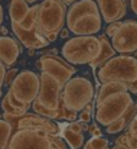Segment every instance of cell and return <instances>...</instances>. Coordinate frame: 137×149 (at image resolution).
<instances>
[{
    "label": "cell",
    "mask_w": 137,
    "mask_h": 149,
    "mask_svg": "<svg viewBox=\"0 0 137 149\" xmlns=\"http://www.w3.org/2000/svg\"><path fill=\"white\" fill-rule=\"evenodd\" d=\"M98 78L101 83L105 81H121L131 83L137 78V59L133 55L111 56L107 62L100 65Z\"/></svg>",
    "instance_id": "obj_1"
},
{
    "label": "cell",
    "mask_w": 137,
    "mask_h": 149,
    "mask_svg": "<svg viewBox=\"0 0 137 149\" xmlns=\"http://www.w3.org/2000/svg\"><path fill=\"white\" fill-rule=\"evenodd\" d=\"M101 48L100 38L94 35H78L62 47V55L69 64H90Z\"/></svg>",
    "instance_id": "obj_2"
},
{
    "label": "cell",
    "mask_w": 137,
    "mask_h": 149,
    "mask_svg": "<svg viewBox=\"0 0 137 149\" xmlns=\"http://www.w3.org/2000/svg\"><path fill=\"white\" fill-rule=\"evenodd\" d=\"M94 96V87L91 81L84 77H75L69 78L64 86L61 91V100L64 106L68 110L72 111H81Z\"/></svg>",
    "instance_id": "obj_3"
},
{
    "label": "cell",
    "mask_w": 137,
    "mask_h": 149,
    "mask_svg": "<svg viewBox=\"0 0 137 149\" xmlns=\"http://www.w3.org/2000/svg\"><path fill=\"white\" fill-rule=\"evenodd\" d=\"M66 7L62 0H44L39 4L36 29L45 36L58 33L65 23Z\"/></svg>",
    "instance_id": "obj_4"
},
{
    "label": "cell",
    "mask_w": 137,
    "mask_h": 149,
    "mask_svg": "<svg viewBox=\"0 0 137 149\" xmlns=\"http://www.w3.org/2000/svg\"><path fill=\"white\" fill-rule=\"evenodd\" d=\"M131 104H133V99H131V96L127 90L110 94L100 104H97L95 119L100 125L108 126L110 123H113L114 120L121 117L129 110V107Z\"/></svg>",
    "instance_id": "obj_5"
},
{
    "label": "cell",
    "mask_w": 137,
    "mask_h": 149,
    "mask_svg": "<svg viewBox=\"0 0 137 149\" xmlns=\"http://www.w3.org/2000/svg\"><path fill=\"white\" fill-rule=\"evenodd\" d=\"M7 149H53V142L44 129L23 127L10 136Z\"/></svg>",
    "instance_id": "obj_6"
},
{
    "label": "cell",
    "mask_w": 137,
    "mask_h": 149,
    "mask_svg": "<svg viewBox=\"0 0 137 149\" xmlns=\"http://www.w3.org/2000/svg\"><path fill=\"white\" fill-rule=\"evenodd\" d=\"M41 88V78L33 71H22L10 83L9 93L22 103H32L38 97Z\"/></svg>",
    "instance_id": "obj_7"
},
{
    "label": "cell",
    "mask_w": 137,
    "mask_h": 149,
    "mask_svg": "<svg viewBox=\"0 0 137 149\" xmlns=\"http://www.w3.org/2000/svg\"><path fill=\"white\" fill-rule=\"evenodd\" d=\"M111 47L120 54H130L137 51V22H121L117 32L111 36Z\"/></svg>",
    "instance_id": "obj_8"
},
{
    "label": "cell",
    "mask_w": 137,
    "mask_h": 149,
    "mask_svg": "<svg viewBox=\"0 0 137 149\" xmlns=\"http://www.w3.org/2000/svg\"><path fill=\"white\" fill-rule=\"evenodd\" d=\"M39 78H41V88H39V94H38L36 100L41 104H44L46 109L58 111L62 86L59 84V81L56 78H53L48 72H42V75Z\"/></svg>",
    "instance_id": "obj_9"
},
{
    "label": "cell",
    "mask_w": 137,
    "mask_h": 149,
    "mask_svg": "<svg viewBox=\"0 0 137 149\" xmlns=\"http://www.w3.org/2000/svg\"><path fill=\"white\" fill-rule=\"evenodd\" d=\"M39 67L44 72H48L49 75H52L53 78H56L59 81L61 86H64L74 74H75V68L62 62L61 59L55 58V56H42L39 61Z\"/></svg>",
    "instance_id": "obj_10"
},
{
    "label": "cell",
    "mask_w": 137,
    "mask_h": 149,
    "mask_svg": "<svg viewBox=\"0 0 137 149\" xmlns=\"http://www.w3.org/2000/svg\"><path fill=\"white\" fill-rule=\"evenodd\" d=\"M68 29L75 35H95L101 29V15L100 12L87 13L71 23Z\"/></svg>",
    "instance_id": "obj_11"
},
{
    "label": "cell",
    "mask_w": 137,
    "mask_h": 149,
    "mask_svg": "<svg viewBox=\"0 0 137 149\" xmlns=\"http://www.w3.org/2000/svg\"><path fill=\"white\" fill-rule=\"evenodd\" d=\"M97 6H98L101 17L107 23L120 20L126 15L124 0H97Z\"/></svg>",
    "instance_id": "obj_12"
},
{
    "label": "cell",
    "mask_w": 137,
    "mask_h": 149,
    "mask_svg": "<svg viewBox=\"0 0 137 149\" xmlns=\"http://www.w3.org/2000/svg\"><path fill=\"white\" fill-rule=\"evenodd\" d=\"M17 119L16 123H12V127L15 125H17L19 129H23V127H33V129H44L46 132H49L51 135L56 133L58 132V127L53 122L48 120V119H42L39 116H26L25 113L23 114H19V116H15Z\"/></svg>",
    "instance_id": "obj_13"
},
{
    "label": "cell",
    "mask_w": 137,
    "mask_h": 149,
    "mask_svg": "<svg viewBox=\"0 0 137 149\" xmlns=\"http://www.w3.org/2000/svg\"><path fill=\"white\" fill-rule=\"evenodd\" d=\"M20 54V47L17 41H15L10 36H0V61L6 65L10 67L16 62L17 56Z\"/></svg>",
    "instance_id": "obj_14"
},
{
    "label": "cell",
    "mask_w": 137,
    "mask_h": 149,
    "mask_svg": "<svg viewBox=\"0 0 137 149\" xmlns=\"http://www.w3.org/2000/svg\"><path fill=\"white\" fill-rule=\"evenodd\" d=\"M12 29H13V32L16 33V36L28 47V48H42V47H46L48 45V39H44L39 33H36L38 32V29H36V26L33 28V29H30V31H25V29H22L17 23H13L12 22Z\"/></svg>",
    "instance_id": "obj_15"
},
{
    "label": "cell",
    "mask_w": 137,
    "mask_h": 149,
    "mask_svg": "<svg viewBox=\"0 0 137 149\" xmlns=\"http://www.w3.org/2000/svg\"><path fill=\"white\" fill-rule=\"evenodd\" d=\"M94 12H100L98 6H97V3L94 0H78V1L75 0V3L66 12V16H65L66 25L69 26L78 17H81V16H84L87 13H94Z\"/></svg>",
    "instance_id": "obj_16"
},
{
    "label": "cell",
    "mask_w": 137,
    "mask_h": 149,
    "mask_svg": "<svg viewBox=\"0 0 137 149\" xmlns=\"http://www.w3.org/2000/svg\"><path fill=\"white\" fill-rule=\"evenodd\" d=\"M28 10H29V6L26 0H12L9 6L10 20L13 23H20V20L26 16Z\"/></svg>",
    "instance_id": "obj_17"
},
{
    "label": "cell",
    "mask_w": 137,
    "mask_h": 149,
    "mask_svg": "<svg viewBox=\"0 0 137 149\" xmlns=\"http://www.w3.org/2000/svg\"><path fill=\"white\" fill-rule=\"evenodd\" d=\"M100 42H101L100 52H98V55H97L91 62H90V65H91L92 68L100 67L102 62H105L107 59H110V58L114 55V48L111 47V44L107 41V38H105V36H101V38H100Z\"/></svg>",
    "instance_id": "obj_18"
},
{
    "label": "cell",
    "mask_w": 137,
    "mask_h": 149,
    "mask_svg": "<svg viewBox=\"0 0 137 149\" xmlns=\"http://www.w3.org/2000/svg\"><path fill=\"white\" fill-rule=\"evenodd\" d=\"M127 90V84L121 83V81H105L104 86L101 87L98 97H97V104H100L105 97H108L110 94L118 93V91H126Z\"/></svg>",
    "instance_id": "obj_19"
},
{
    "label": "cell",
    "mask_w": 137,
    "mask_h": 149,
    "mask_svg": "<svg viewBox=\"0 0 137 149\" xmlns=\"http://www.w3.org/2000/svg\"><path fill=\"white\" fill-rule=\"evenodd\" d=\"M38 10H39V4L33 6V7H29L26 16L20 20V23H17L22 29L25 31H30L36 26V20H38Z\"/></svg>",
    "instance_id": "obj_20"
},
{
    "label": "cell",
    "mask_w": 137,
    "mask_h": 149,
    "mask_svg": "<svg viewBox=\"0 0 137 149\" xmlns=\"http://www.w3.org/2000/svg\"><path fill=\"white\" fill-rule=\"evenodd\" d=\"M13 127L10 123H7L6 120L0 119V149H7L10 136H12Z\"/></svg>",
    "instance_id": "obj_21"
},
{
    "label": "cell",
    "mask_w": 137,
    "mask_h": 149,
    "mask_svg": "<svg viewBox=\"0 0 137 149\" xmlns=\"http://www.w3.org/2000/svg\"><path fill=\"white\" fill-rule=\"evenodd\" d=\"M64 138L71 145L72 149H81L82 145H84V136H82V133H77V132H72V130L66 129L64 132Z\"/></svg>",
    "instance_id": "obj_22"
},
{
    "label": "cell",
    "mask_w": 137,
    "mask_h": 149,
    "mask_svg": "<svg viewBox=\"0 0 137 149\" xmlns=\"http://www.w3.org/2000/svg\"><path fill=\"white\" fill-rule=\"evenodd\" d=\"M130 107H131V106H130ZM130 107H129V110H130ZM129 110H127L121 117H118L117 120H114L113 123H110V125L107 126V132H108V133H117V132H120L121 129H124V126H126V123H127Z\"/></svg>",
    "instance_id": "obj_23"
},
{
    "label": "cell",
    "mask_w": 137,
    "mask_h": 149,
    "mask_svg": "<svg viewBox=\"0 0 137 149\" xmlns=\"http://www.w3.org/2000/svg\"><path fill=\"white\" fill-rule=\"evenodd\" d=\"M35 103H33V110L36 111V113H39V114H42V116H48V117H59V113L58 111H55V110H49V109H46L44 104H41L38 100L35 99L33 100Z\"/></svg>",
    "instance_id": "obj_24"
},
{
    "label": "cell",
    "mask_w": 137,
    "mask_h": 149,
    "mask_svg": "<svg viewBox=\"0 0 137 149\" xmlns=\"http://www.w3.org/2000/svg\"><path fill=\"white\" fill-rule=\"evenodd\" d=\"M1 109H3L4 113H7V114H13V116H19V114H23V113H25L23 110L15 107V106L9 101L7 96H6V97L3 99V101H1Z\"/></svg>",
    "instance_id": "obj_25"
},
{
    "label": "cell",
    "mask_w": 137,
    "mask_h": 149,
    "mask_svg": "<svg viewBox=\"0 0 137 149\" xmlns=\"http://www.w3.org/2000/svg\"><path fill=\"white\" fill-rule=\"evenodd\" d=\"M88 146L91 149H105L108 146V142H107V139H104L101 136H95L88 142Z\"/></svg>",
    "instance_id": "obj_26"
},
{
    "label": "cell",
    "mask_w": 137,
    "mask_h": 149,
    "mask_svg": "<svg viewBox=\"0 0 137 149\" xmlns=\"http://www.w3.org/2000/svg\"><path fill=\"white\" fill-rule=\"evenodd\" d=\"M81 111H82V113L80 114V120H81L82 123L90 122V119H91V106H90V103H88Z\"/></svg>",
    "instance_id": "obj_27"
},
{
    "label": "cell",
    "mask_w": 137,
    "mask_h": 149,
    "mask_svg": "<svg viewBox=\"0 0 137 149\" xmlns=\"http://www.w3.org/2000/svg\"><path fill=\"white\" fill-rule=\"evenodd\" d=\"M121 25V22L120 20H116V22H111V25H110V28L105 31V35L107 36H113L116 32H117V29H118V26Z\"/></svg>",
    "instance_id": "obj_28"
},
{
    "label": "cell",
    "mask_w": 137,
    "mask_h": 149,
    "mask_svg": "<svg viewBox=\"0 0 137 149\" xmlns=\"http://www.w3.org/2000/svg\"><path fill=\"white\" fill-rule=\"evenodd\" d=\"M129 133H130L131 138H137V114L133 117V120H131V123H130Z\"/></svg>",
    "instance_id": "obj_29"
},
{
    "label": "cell",
    "mask_w": 137,
    "mask_h": 149,
    "mask_svg": "<svg viewBox=\"0 0 137 149\" xmlns=\"http://www.w3.org/2000/svg\"><path fill=\"white\" fill-rule=\"evenodd\" d=\"M68 129L72 130V132H77V133H82L84 125H82V122H74V123H71V125L68 126Z\"/></svg>",
    "instance_id": "obj_30"
},
{
    "label": "cell",
    "mask_w": 137,
    "mask_h": 149,
    "mask_svg": "<svg viewBox=\"0 0 137 149\" xmlns=\"http://www.w3.org/2000/svg\"><path fill=\"white\" fill-rule=\"evenodd\" d=\"M17 75V70H12V71H6V74H4V84H10L13 80H15V77Z\"/></svg>",
    "instance_id": "obj_31"
},
{
    "label": "cell",
    "mask_w": 137,
    "mask_h": 149,
    "mask_svg": "<svg viewBox=\"0 0 137 149\" xmlns=\"http://www.w3.org/2000/svg\"><path fill=\"white\" fill-rule=\"evenodd\" d=\"M4 74H6V65L0 61V88L4 84Z\"/></svg>",
    "instance_id": "obj_32"
},
{
    "label": "cell",
    "mask_w": 137,
    "mask_h": 149,
    "mask_svg": "<svg viewBox=\"0 0 137 149\" xmlns=\"http://www.w3.org/2000/svg\"><path fill=\"white\" fill-rule=\"evenodd\" d=\"M127 90L137 93V78L134 80V81H131V83H127Z\"/></svg>",
    "instance_id": "obj_33"
},
{
    "label": "cell",
    "mask_w": 137,
    "mask_h": 149,
    "mask_svg": "<svg viewBox=\"0 0 137 149\" xmlns=\"http://www.w3.org/2000/svg\"><path fill=\"white\" fill-rule=\"evenodd\" d=\"M90 132H91L94 136H101V130H100L97 126H91V127H90Z\"/></svg>",
    "instance_id": "obj_34"
},
{
    "label": "cell",
    "mask_w": 137,
    "mask_h": 149,
    "mask_svg": "<svg viewBox=\"0 0 137 149\" xmlns=\"http://www.w3.org/2000/svg\"><path fill=\"white\" fill-rule=\"evenodd\" d=\"M130 3H131V9H133V12L137 15V0H131Z\"/></svg>",
    "instance_id": "obj_35"
},
{
    "label": "cell",
    "mask_w": 137,
    "mask_h": 149,
    "mask_svg": "<svg viewBox=\"0 0 137 149\" xmlns=\"http://www.w3.org/2000/svg\"><path fill=\"white\" fill-rule=\"evenodd\" d=\"M0 33H1V35H6V33H7V29L1 26V28H0Z\"/></svg>",
    "instance_id": "obj_36"
},
{
    "label": "cell",
    "mask_w": 137,
    "mask_h": 149,
    "mask_svg": "<svg viewBox=\"0 0 137 149\" xmlns=\"http://www.w3.org/2000/svg\"><path fill=\"white\" fill-rule=\"evenodd\" d=\"M1 22H3V9L0 6V25H1Z\"/></svg>",
    "instance_id": "obj_37"
},
{
    "label": "cell",
    "mask_w": 137,
    "mask_h": 149,
    "mask_svg": "<svg viewBox=\"0 0 137 149\" xmlns=\"http://www.w3.org/2000/svg\"><path fill=\"white\" fill-rule=\"evenodd\" d=\"M117 149H130V148H129V146H126V145H118Z\"/></svg>",
    "instance_id": "obj_38"
},
{
    "label": "cell",
    "mask_w": 137,
    "mask_h": 149,
    "mask_svg": "<svg viewBox=\"0 0 137 149\" xmlns=\"http://www.w3.org/2000/svg\"><path fill=\"white\" fill-rule=\"evenodd\" d=\"M62 1H64L65 4H71V3H74L75 0H62Z\"/></svg>",
    "instance_id": "obj_39"
},
{
    "label": "cell",
    "mask_w": 137,
    "mask_h": 149,
    "mask_svg": "<svg viewBox=\"0 0 137 149\" xmlns=\"http://www.w3.org/2000/svg\"><path fill=\"white\" fill-rule=\"evenodd\" d=\"M26 1H35V0H26Z\"/></svg>",
    "instance_id": "obj_40"
},
{
    "label": "cell",
    "mask_w": 137,
    "mask_h": 149,
    "mask_svg": "<svg viewBox=\"0 0 137 149\" xmlns=\"http://www.w3.org/2000/svg\"><path fill=\"white\" fill-rule=\"evenodd\" d=\"M85 149H91V148H90V146H87V148H85Z\"/></svg>",
    "instance_id": "obj_41"
},
{
    "label": "cell",
    "mask_w": 137,
    "mask_h": 149,
    "mask_svg": "<svg viewBox=\"0 0 137 149\" xmlns=\"http://www.w3.org/2000/svg\"><path fill=\"white\" fill-rule=\"evenodd\" d=\"M136 149H137V143H136Z\"/></svg>",
    "instance_id": "obj_42"
}]
</instances>
